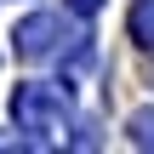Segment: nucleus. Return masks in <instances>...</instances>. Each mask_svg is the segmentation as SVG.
I'll list each match as a JSON object with an SVG mask.
<instances>
[{
  "instance_id": "obj_5",
  "label": "nucleus",
  "mask_w": 154,
  "mask_h": 154,
  "mask_svg": "<svg viewBox=\"0 0 154 154\" xmlns=\"http://www.w3.org/2000/svg\"><path fill=\"white\" fill-rule=\"evenodd\" d=\"M97 6H103V0H69V11H74V17H91Z\"/></svg>"
},
{
  "instance_id": "obj_2",
  "label": "nucleus",
  "mask_w": 154,
  "mask_h": 154,
  "mask_svg": "<svg viewBox=\"0 0 154 154\" xmlns=\"http://www.w3.org/2000/svg\"><path fill=\"white\" fill-rule=\"evenodd\" d=\"M17 57H29V63H46V57H63L74 40H86V34H74L57 11H34V17H23L17 23Z\"/></svg>"
},
{
  "instance_id": "obj_3",
  "label": "nucleus",
  "mask_w": 154,
  "mask_h": 154,
  "mask_svg": "<svg viewBox=\"0 0 154 154\" xmlns=\"http://www.w3.org/2000/svg\"><path fill=\"white\" fill-rule=\"evenodd\" d=\"M131 40L137 46H154V0H137L131 6Z\"/></svg>"
},
{
  "instance_id": "obj_4",
  "label": "nucleus",
  "mask_w": 154,
  "mask_h": 154,
  "mask_svg": "<svg viewBox=\"0 0 154 154\" xmlns=\"http://www.w3.org/2000/svg\"><path fill=\"white\" fill-rule=\"evenodd\" d=\"M126 131H131L137 149H154V109H137V114L126 120Z\"/></svg>"
},
{
  "instance_id": "obj_1",
  "label": "nucleus",
  "mask_w": 154,
  "mask_h": 154,
  "mask_svg": "<svg viewBox=\"0 0 154 154\" xmlns=\"http://www.w3.org/2000/svg\"><path fill=\"white\" fill-rule=\"evenodd\" d=\"M11 120H17V131H63V120H69V86H40V80L17 86L11 91Z\"/></svg>"
}]
</instances>
